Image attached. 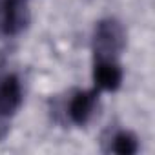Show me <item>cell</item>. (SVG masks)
Masks as SVG:
<instances>
[{"instance_id": "5b68a950", "label": "cell", "mask_w": 155, "mask_h": 155, "mask_svg": "<svg viewBox=\"0 0 155 155\" xmlns=\"http://www.w3.org/2000/svg\"><path fill=\"white\" fill-rule=\"evenodd\" d=\"M124 71L115 58H93V88L102 91H117L122 86Z\"/></svg>"}, {"instance_id": "8992f818", "label": "cell", "mask_w": 155, "mask_h": 155, "mask_svg": "<svg viewBox=\"0 0 155 155\" xmlns=\"http://www.w3.org/2000/svg\"><path fill=\"white\" fill-rule=\"evenodd\" d=\"M104 151L117 155H135L139 151V139L130 130H115L110 139L104 140Z\"/></svg>"}, {"instance_id": "3957f363", "label": "cell", "mask_w": 155, "mask_h": 155, "mask_svg": "<svg viewBox=\"0 0 155 155\" xmlns=\"http://www.w3.org/2000/svg\"><path fill=\"white\" fill-rule=\"evenodd\" d=\"M31 13L28 0H0V35L13 38L28 29Z\"/></svg>"}, {"instance_id": "6da1fadb", "label": "cell", "mask_w": 155, "mask_h": 155, "mask_svg": "<svg viewBox=\"0 0 155 155\" xmlns=\"http://www.w3.org/2000/svg\"><path fill=\"white\" fill-rule=\"evenodd\" d=\"M91 48H93V58H115V60H119L120 53L126 48L124 26L113 17L99 20L95 26V31H93Z\"/></svg>"}, {"instance_id": "277c9868", "label": "cell", "mask_w": 155, "mask_h": 155, "mask_svg": "<svg viewBox=\"0 0 155 155\" xmlns=\"http://www.w3.org/2000/svg\"><path fill=\"white\" fill-rule=\"evenodd\" d=\"M99 97L101 91L97 88L77 90L66 104V117L69 119V122L75 126H86L97 111Z\"/></svg>"}, {"instance_id": "7a4b0ae2", "label": "cell", "mask_w": 155, "mask_h": 155, "mask_svg": "<svg viewBox=\"0 0 155 155\" xmlns=\"http://www.w3.org/2000/svg\"><path fill=\"white\" fill-rule=\"evenodd\" d=\"M24 102V88L17 73L0 77V139L8 131V120L17 115Z\"/></svg>"}]
</instances>
